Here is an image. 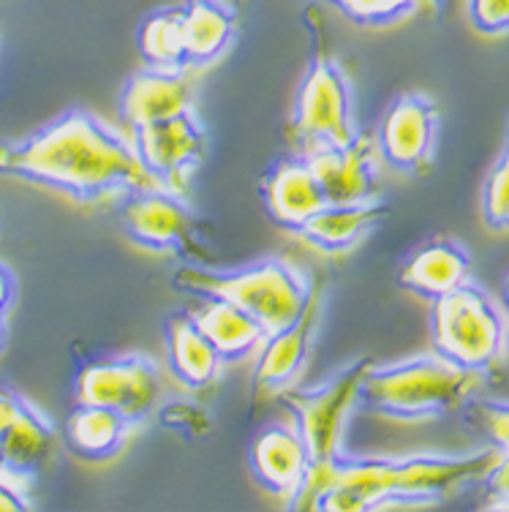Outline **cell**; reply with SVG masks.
I'll return each instance as SVG.
<instances>
[{"label": "cell", "instance_id": "1", "mask_svg": "<svg viewBox=\"0 0 509 512\" xmlns=\"http://www.w3.org/2000/svg\"><path fill=\"white\" fill-rule=\"evenodd\" d=\"M0 175L52 188L88 207L161 188L134 142L85 109H69L17 142H0Z\"/></svg>", "mask_w": 509, "mask_h": 512}, {"label": "cell", "instance_id": "2", "mask_svg": "<svg viewBox=\"0 0 509 512\" xmlns=\"http://www.w3.org/2000/svg\"><path fill=\"white\" fill-rule=\"evenodd\" d=\"M501 450L474 455H409V458H346L308 474L294 510H425L466 485L480 483Z\"/></svg>", "mask_w": 509, "mask_h": 512}, {"label": "cell", "instance_id": "3", "mask_svg": "<svg viewBox=\"0 0 509 512\" xmlns=\"http://www.w3.org/2000/svg\"><path fill=\"white\" fill-rule=\"evenodd\" d=\"M482 382L485 371H471L433 352L392 365H371L360 401L390 420H436L463 409Z\"/></svg>", "mask_w": 509, "mask_h": 512}, {"label": "cell", "instance_id": "4", "mask_svg": "<svg viewBox=\"0 0 509 512\" xmlns=\"http://www.w3.org/2000/svg\"><path fill=\"white\" fill-rule=\"evenodd\" d=\"M172 286L191 295L221 297L243 308L265 327L267 335L294 322L311 292L303 273L284 259H265L235 273H218L207 265H183L172 278Z\"/></svg>", "mask_w": 509, "mask_h": 512}, {"label": "cell", "instance_id": "5", "mask_svg": "<svg viewBox=\"0 0 509 512\" xmlns=\"http://www.w3.org/2000/svg\"><path fill=\"white\" fill-rule=\"evenodd\" d=\"M431 338L436 355L488 374L507 349V319L482 286L466 281L433 300Z\"/></svg>", "mask_w": 509, "mask_h": 512}, {"label": "cell", "instance_id": "6", "mask_svg": "<svg viewBox=\"0 0 509 512\" xmlns=\"http://www.w3.org/2000/svg\"><path fill=\"white\" fill-rule=\"evenodd\" d=\"M371 365V357H360L314 390H284L281 393V404L297 420V431L303 436L305 450H308L311 472L324 469L333 458L341 455L343 431H346L354 406L360 404V387H363V379Z\"/></svg>", "mask_w": 509, "mask_h": 512}, {"label": "cell", "instance_id": "7", "mask_svg": "<svg viewBox=\"0 0 509 512\" xmlns=\"http://www.w3.org/2000/svg\"><path fill=\"white\" fill-rule=\"evenodd\" d=\"M292 128L303 156L322 148H343L360 131L354 126L352 85L341 63L330 55H316L297 90Z\"/></svg>", "mask_w": 509, "mask_h": 512}, {"label": "cell", "instance_id": "8", "mask_svg": "<svg viewBox=\"0 0 509 512\" xmlns=\"http://www.w3.org/2000/svg\"><path fill=\"white\" fill-rule=\"evenodd\" d=\"M77 404L104 406L142 423L161 395V374L147 357H115L85 365L77 376Z\"/></svg>", "mask_w": 509, "mask_h": 512}, {"label": "cell", "instance_id": "9", "mask_svg": "<svg viewBox=\"0 0 509 512\" xmlns=\"http://www.w3.org/2000/svg\"><path fill=\"white\" fill-rule=\"evenodd\" d=\"M123 229L126 235L158 254L191 256V265H210V256L199 240L191 210L180 194L167 188H147L126 199L123 207Z\"/></svg>", "mask_w": 509, "mask_h": 512}, {"label": "cell", "instance_id": "10", "mask_svg": "<svg viewBox=\"0 0 509 512\" xmlns=\"http://www.w3.org/2000/svg\"><path fill=\"white\" fill-rule=\"evenodd\" d=\"M134 150L161 188L183 197L196 169L205 161L207 134L194 112H183L175 118L134 128Z\"/></svg>", "mask_w": 509, "mask_h": 512}, {"label": "cell", "instance_id": "11", "mask_svg": "<svg viewBox=\"0 0 509 512\" xmlns=\"http://www.w3.org/2000/svg\"><path fill=\"white\" fill-rule=\"evenodd\" d=\"M439 126L436 101L422 93L398 96L387 109L376 137L382 161L406 175L428 172L439 148Z\"/></svg>", "mask_w": 509, "mask_h": 512}, {"label": "cell", "instance_id": "12", "mask_svg": "<svg viewBox=\"0 0 509 512\" xmlns=\"http://www.w3.org/2000/svg\"><path fill=\"white\" fill-rule=\"evenodd\" d=\"M303 158L314 169L327 205H357L376 199L384 161L376 139L368 134H357L343 148H322Z\"/></svg>", "mask_w": 509, "mask_h": 512}, {"label": "cell", "instance_id": "13", "mask_svg": "<svg viewBox=\"0 0 509 512\" xmlns=\"http://www.w3.org/2000/svg\"><path fill=\"white\" fill-rule=\"evenodd\" d=\"M322 308L324 284H316L311 286L308 300H305L303 311L297 314V319L281 327L278 333L267 335L254 371L256 384L262 390H273V393L284 390L294 382V376L300 374V368L311 355L319 325H322Z\"/></svg>", "mask_w": 509, "mask_h": 512}, {"label": "cell", "instance_id": "14", "mask_svg": "<svg viewBox=\"0 0 509 512\" xmlns=\"http://www.w3.org/2000/svg\"><path fill=\"white\" fill-rule=\"evenodd\" d=\"M196 85L191 69H150L139 71L123 90L120 101V115L126 126L134 131L147 123L175 118L194 107Z\"/></svg>", "mask_w": 509, "mask_h": 512}, {"label": "cell", "instance_id": "15", "mask_svg": "<svg viewBox=\"0 0 509 512\" xmlns=\"http://www.w3.org/2000/svg\"><path fill=\"white\" fill-rule=\"evenodd\" d=\"M251 469L259 485L284 499H294L308 480L311 461L303 436L292 425H270L251 447Z\"/></svg>", "mask_w": 509, "mask_h": 512}, {"label": "cell", "instance_id": "16", "mask_svg": "<svg viewBox=\"0 0 509 512\" xmlns=\"http://www.w3.org/2000/svg\"><path fill=\"white\" fill-rule=\"evenodd\" d=\"M398 281L406 292L433 303L436 297L471 281V256L450 237H436L406 259Z\"/></svg>", "mask_w": 509, "mask_h": 512}, {"label": "cell", "instance_id": "17", "mask_svg": "<svg viewBox=\"0 0 509 512\" xmlns=\"http://www.w3.org/2000/svg\"><path fill=\"white\" fill-rule=\"evenodd\" d=\"M265 205L275 224L289 232H297L327 205L308 158H292L270 172L265 180Z\"/></svg>", "mask_w": 509, "mask_h": 512}, {"label": "cell", "instance_id": "18", "mask_svg": "<svg viewBox=\"0 0 509 512\" xmlns=\"http://www.w3.org/2000/svg\"><path fill=\"white\" fill-rule=\"evenodd\" d=\"M387 216L390 210L376 199L357 205H324L294 235L303 237L305 243H311L319 251L343 254L360 246L373 229L387 221Z\"/></svg>", "mask_w": 509, "mask_h": 512}, {"label": "cell", "instance_id": "19", "mask_svg": "<svg viewBox=\"0 0 509 512\" xmlns=\"http://www.w3.org/2000/svg\"><path fill=\"white\" fill-rule=\"evenodd\" d=\"M191 316L199 330L207 335V341L216 346L224 363L245 360L265 344V327L254 316L245 314L243 308L232 306L221 297H207V303H202L199 311Z\"/></svg>", "mask_w": 509, "mask_h": 512}, {"label": "cell", "instance_id": "20", "mask_svg": "<svg viewBox=\"0 0 509 512\" xmlns=\"http://www.w3.org/2000/svg\"><path fill=\"white\" fill-rule=\"evenodd\" d=\"M183 33H186L188 69H205L224 55L237 33V14L224 0H188Z\"/></svg>", "mask_w": 509, "mask_h": 512}, {"label": "cell", "instance_id": "21", "mask_svg": "<svg viewBox=\"0 0 509 512\" xmlns=\"http://www.w3.org/2000/svg\"><path fill=\"white\" fill-rule=\"evenodd\" d=\"M169 368L186 387H205L216 382L221 371V355L207 341L191 314H175L167 325Z\"/></svg>", "mask_w": 509, "mask_h": 512}, {"label": "cell", "instance_id": "22", "mask_svg": "<svg viewBox=\"0 0 509 512\" xmlns=\"http://www.w3.org/2000/svg\"><path fill=\"white\" fill-rule=\"evenodd\" d=\"M134 423L126 417L104 406L79 404L66 420V439H69L71 453L85 458V461H107L126 442L128 431Z\"/></svg>", "mask_w": 509, "mask_h": 512}, {"label": "cell", "instance_id": "23", "mask_svg": "<svg viewBox=\"0 0 509 512\" xmlns=\"http://www.w3.org/2000/svg\"><path fill=\"white\" fill-rule=\"evenodd\" d=\"M55 447V428L47 417L28 401H22L17 420L9 425V431L0 436V453L9 463V469L22 480L33 483L44 461Z\"/></svg>", "mask_w": 509, "mask_h": 512}, {"label": "cell", "instance_id": "24", "mask_svg": "<svg viewBox=\"0 0 509 512\" xmlns=\"http://www.w3.org/2000/svg\"><path fill=\"white\" fill-rule=\"evenodd\" d=\"M183 9L153 11L139 28V52L150 69H188L186 33H183Z\"/></svg>", "mask_w": 509, "mask_h": 512}, {"label": "cell", "instance_id": "25", "mask_svg": "<svg viewBox=\"0 0 509 512\" xmlns=\"http://www.w3.org/2000/svg\"><path fill=\"white\" fill-rule=\"evenodd\" d=\"M482 221L493 232H509V120L507 137H504V150L496 158V164L485 178L482 186Z\"/></svg>", "mask_w": 509, "mask_h": 512}, {"label": "cell", "instance_id": "26", "mask_svg": "<svg viewBox=\"0 0 509 512\" xmlns=\"http://www.w3.org/2000/svg\"><path fill=\"white\" fill-rule=\"evenodd\" d=\"M357 25L365 28H384V25H395V22L412 17L414 11L420 9L422 0H324Z\"/></svg>", "mask_w": 509, "mask_h": 512}, {"label": "cell", "instance_id": "27", "mask_svg": "<svg viewBox=\"0 0 509 512\" xmlns=\"http://www.w3.org/2000/svg\"><path fill=\"white\" fill-rule=\"evenodd\" d=\"M466 420L496 450H509V404L507 401H469Z\"/></svg>", "mask_w": 509, "mask_h": 512}, {"label": "cell", "instance_id": "28", "mask_svg": "<svg viewBox=\"0 0 509 512\" xmlns=\"http://www.w3.org/2000/svg\"><path fill=\"white\" fill-rule=\"evenodd\" d=\"M469 20L485 36L509 33V0H469Z\"/></svg>", "mask_w": 509, "mask_h": 512}, {"label": "cell", "instance_id": "29", "mask_svg": "<svg viewBox=\"0 0 509 512\" xmlns=\"http://www.w3.org/2000/svg\"><path fill=\"white\" fill-rule=\"evenodd\" d=\"M482 485L488 496V502L482 504L485 510H509V450H501L496 463L482 477Z\"/></svg>", "mask_w": 509, "mask_h": 512}, {"label": "cell", "instance_id": "30", "mask_svg": "<svg viewBox=\"0 0 509 512\" xmlns=\"http://www.w3.org/2000/svg\"><path fill=\"white\" fill-rule=\"evenodd\" d=\"M175 409L180 412V417H175V414H161V417H164V423L175 425V428H186V431H191V428H196V431H205L207 428L205 414L196 412L194 406H188L186 409V404H175Z\"/></svg>", "mask_w": 509, "mask_h": 512}, {"label": "cell", "instance_id": "31", "mask_svg": "<svg viewBox=\"0 0 509 512\" xmlns=\"http://www.w3.org/2000/svg\"><path fill=\"white\" fill-rule=\"evenodd\" d=\"M22 401L20 395L14 393V390H6V387H0V436L9 431V425L17 420V414L22 409Z\"/></svg>", "mask_w": 509, "mask_h": 512}, {"label": "cell", "instance_id": "32", "mask_svg": "<svg viewBox=\"0 0 509 512\" xmlns=\"http://www.w3.org/2000/svg\"><path fill=\"white\" fill-rule=\"evenodd\" d=\"M33 504L28 499V491H22L17 485L0 483V512H20L30 510Z\"/></svg>", "mask_w": 509, "mask_h": 512}, {"label": "cell", "instance_id": "33", "mask_svg": "<svg viewBox=\"0 0 509 512\" xmlns=\"http://www.w3.org/2000/svg\"><path fill=\"white\" fill-rule=\"evenodd\" d=\"M14 295H17V281H14V273L9 267L0 265V316H6V311L14 303Z\"/></svg>", "mask_w": 509, "mask_h": 512}, {"label": "cell", "instance_id": "34", "mask_svg": "<svg viewBox=\"0 0 509 512\" xmlns=\"http://www.w3.org/2000/svg\"><path fill=\"white\" fill-rule=\"evenodd\" d=\"M0 483H11V485H17V488H22V491H30L28 480H22V477H17V474L11 472L9 463H6V458H3V453H0Z\"/></svg>", "mask_w": 509, "mask_h": 512}, {"label": "cell", "instance_id": "35", "mask_svg": "<svg viewBox=\"0 0 509 512\" xmlns=\"http://www.w3.org/2000/svg\"><path fill=\"white\" fill-rule=\"evenodd\" d=\"M504 306H507V311H509V276H507V281H504Z\"/></svg>", "mask_w": 509, "mask_h": 512}, {"label": "cell", "instance_id": "36", "mask_svg": "<svg viewBox=\"0 0 509 512\" xmlns=\"http://www.w3.org/2000/svg\"><path fill=\"white\" fill-rule=\"evenodd\" d=\"M3 338H6V327H3V316H0V346H3Z\"/></svg>", "mask_w": 509, "mask_h": 512}, {"label": "cell", "instance_id": "37", "mask_svg": "<svg viewBox=\"0 0 509 512\" xmlns=\"http://www.w3.org/2000/svg\"><path fill=\"white\" fill-rule=\"evenodd\" d=\"M507 346H509V322H507Z\"/></svg>", "mask_w": 509, "mask_h": 512}, {"label": "cell", "instance_id": "38", "mask_svg": "<svg viewBox=\"0 0 509 512\" xmlns=\"http://www.w3.org/2000/svg\"><path fill=\"white\" fill-rule=\"evenodd\" d=\"M436 3H439V0H436Z\"/></svg>", "mask_w": 509, "mask_h": 512}]
</instances>
